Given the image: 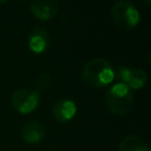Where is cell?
Returning a JSON list of instances; mask_svg holds the SVG:
<instances>
[{
  "mask_svg": "<svg viewBox=\"0 0 151 151\" xmlns=\"http://www.w3.org/2000/svg\"><path fill=\"white\" fill-rule=\"evenodd\" d=\"M116 77L112 65L104 58H93L88 60L83 70L81 78L83 80L92 87H105L113 81Z\"/></svg>",
  "mask_w": 151,
  "mask_h": 151,
  "instance_id": "obj_1",
  "label": "cell"
},
{
  "mask_svg": "<svg viewBox=\"0 0 151 151\" xmlns=\"http://www.w3.org/2000/svg\"><path fill=\"white\" fill-rule=\"evenodd\" d=\"M105 105L114 116H125L133 105V96L127 85L117 83L105 93Z\"/></svg>",
  "mask_w": 151,
  "mask_h": 151,
  "instance_id": "obj_2",
  "label": "cell"
},
{
  "mask_svg": "<svg viewBox=\"0 0 151 151\" xmlns=\"http://www.w3.org/2000/svg\"><path fill=\"white\" fill-rule=\"evenodd\" d=\"M111 18L119 28L133 29L139 24L140 14L132 2L117 0L111 7Z\"/></svg>",
  "mask_w": 151,
  "mask_h": 151,
  "instance_id": "obj_3",
  "label": "cell"
},
{
  "mask_svg": "<svg viewBox=\"0 0 151 151\" xmlns=\"http://www.w3.org/2000/svg\"><path fill=\"white\" fill-rule=\"evenodd\" d=\"M39 103H40V94L39 91L37 90L24 87L14 91L11 96L12 107L21 114H27L35 111L39 106Z\"/></svg>",
  "mask_w": 151,
  "mask_h": 151,
  "instance_id": "obj_4",
  "label": "cell"
},
{
  "mask_svg": "<svg viewBox=\"0 0 151 151\" xmlns=\"http://www.w3.org/2000/svg\"><path fill=\"white\" fill-rule=\"evenodd\" d=\"M28 48L35 54H41L48 50L50 34L44 27H35L28 34Z\"/></svg>",
  "mask_w": 151,
  "mask_h": 151,
  "instance_id": "obj_5",
  "label": "cell"
},
{
  "mask_svg": "<svg viewBox=\"0 0 151 151\" xmlns=\"http://www.w3.org/2000/svg\"><path fill=\"white\" fill-rule=\"evenodd\" d=\"M77 113V105L68 98L57 100L52 106V116L59 123L70 122Z\"/></svg>",
  "mask_w": 151,
  "mask_h": 151,
  "instance_id": "obj_6",
  "label": "cell"
},
{
  "mask_svg": "<svg viewBox=\"0 0 151 151\" xmlns=\"http://www.w3.org/2000/svg\"><path fill=\"white\" fill-rule=\"evenodd\" d=\"M29 9L35 18L41 21H47L58 13V4L55 0H33Z\"/></svg>",
  "mask_w": 151,
  "mask_h": 151,
  "instance_id": "obj_7",
  "label": "cell"
},
{
  "mask_svg": "<svg viewBox=\"0 0 151 151\" xmlns=\"http://www.w3.org/2000/svg\"><path fill=\"white\" fill-rule=\"evenodd\" d=\"M20 137L27 144H37L44 139L45 127L40 122H28L22 126L20 131Z\"/></svg>",
  "mask_w": 151,
  "mask_h": 151,
  "instance_id": "obj_8",
  "label": "cell"
},
{
  "mask_svg": "<svg viewBox=\"0 0 151 151\" xmlns=\"http://www.w3.org/2000/svg\"><path fill=\"white\" fill-rule=\"evenodd\" d=\"M118 151H151V149L138 136L129 134L120 140Z\"/></svg>",
  "mask_w": 151,
  "mask_h": 151,
  "instance_id": "obj_9",
  "label": "cell"
},
{
  "mask_svg": "<svg viewBox=\"0 0 151 151\" xmlns=\"http://www.w3.org/2000/svg\"><path fill=\"white\" fill-rule=\"evenodd\" d=\"M146 81H147V73L142 68H134L131 70L127 86L130 90H139L144 87Z\"/></svg>",
  "mask_w": 151,
  "mask_h": 151,
  "instance_id": "obj_10",
  "label": "cell"
},
{
  "mask_svg": "<svg viewBox=\"0 0 151 151\" xmlns=\"http://www.w3.org/2000/svg\"><path fill=\"white\" fill-rule=\"evenodd\" d=\"M51 83H52L51 77H50L48 74L44 73V74H41V76L38 77L35 84H37V88H38V90L45 91V90H47V88L51 86ZM38 90H37V91H38Z\"/></svg>",
  "mask_w": 151,
  "mask_h": 151,
  "instance_id": "obj_11",
  "label": "cell"
},
{
  "mask_svg": "<svg viewBox=\"0 0 151 151\" xmlns=\"http://www.w3.org/2000/svg\"><path fill=\"white\" fill-rule=\"evenodd\" d=\"M130 74H131V68H129V67H126V66H122V67H119L118 73H117L118 79L120 80L119 83H123V84L127 85L129 79H130Z\"/></svg>",
  "mask_w": 151,
  "mask_h": 151,
  "instance_id": "obj_12",
  "label": "cell"
},
{
  "mask_svg": "<svg viewBox=\"0 0 151 151\" xmlns=\"http://www.w3.org/2000/svg\"><path fill=\"white\" fill-rule=\"evenodd\" d=\"M5 2H7V0H0V5H2V4H5Z\"/></svg>",
  "mask_w": 151,
  "mask_h": 151,
  "instance_id": "obj_13",
  "label": "cell"
},
{
  "mask_svg": "<svg viewBox=\"0 0 151 151\" xmlns=\"http://www.w3.org/2000/svg\"><path fill=\"white\" fill-rule=\"evenodd\" d=\"M145 1H146V2H147V4H149V2H150V0H145Z\"/></svg>",
  "mask_w": 151,
  "mask_h": 151,
  "instance_id": "obj_14",
  "label": "cell"
}]
</instances>
